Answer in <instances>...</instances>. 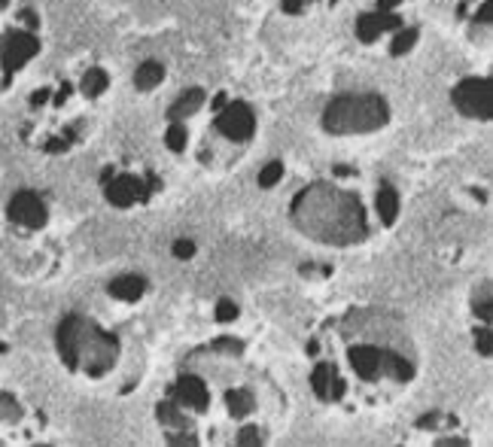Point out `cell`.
Listing matches in <instances>:
<instances>
[{
    "label": "cell",
    "mask_w": 493,
    "mask_h": 447,
    "mask_svg": "<svg viewBox=\"0 0 493 447\" xmlns=\"http://www.w3.org/2000/svg\"><path fill=\"white\" fill-rule=\"evenodd\" d=\"M350 365L363 381H377V377H396V381H411L414 368L411 362L402 359L399 353H390L384 347L359 344L350 350Z\"/></svg>",
    "instance_id": "obj_4"
},
{
    "label": "cell",
    "mask_w": 493,
    "mask_h": 447,
    "mask_svg": "<svg viewBox=\"0 0 493 447\" xmlns=\"http://www.w3.org/2000/svg\"><path fill=\"white\" fill-rule=\"evenodd\" d=\"M396 28H402V19H399L396 13L377 10V13H366V15H359V19H357L359 43H375L377 37L384 34V30H396Z\"/></svg>",
    "instance_id": "obj_9"
},
{
    "label": "cell",
    "mask_w": 493,
    "mask_h": 447,
    "mask_svg": "<svg viewBox=\"0 0 493 447\" xmlns=\"http://www.w3.org/2000/svg\"><path fill=\"white\" fill-rule=\"evenodd\" d=\"M6 217L22 228H43L46 219H49V213H46V204L37 192L22 189V192H15V195L10 198V204H6Z\"/></svg>",
    "instance_id": "obj_7"
},
{
    "label": "cell",
    "mask_w": 493,
    "mask_h": 447,
    "mask_svg": "<svg viewBox=\"0 0 493 447\" xmlns=\"http://www.w3.org/2000/svg\"><path fill=\"white\" fill-rule=\"evenodd\" d=\"M490 15H493V4H490V0H484L481 10L475 13V21H481V25H490Z\"/></svg>",
    "instance_id": "obj_28"
},
{
    "label": "cell",
    "mask_w": 493,
    "mask_h": 447,
    "mask_svg": "<svg viewBox=\"0 0 493 447\" xmlns=\"http://www.w3.org/2000/svg\"><path fill=\"white\" fill-rule=\"evenodd\" d=\"M451 101L466 119L490 122L493 116V82L488 76H469V80L457 82L451 91Z\"/></svg>",
    "instance_id": "obj_5"
},
{
    "label": "cell",
    "mask_w": 493,
    "mask_h": 447,
    "mask_svg": "<svg viewBox=\"0 0 493 447\" xmlns=\"http://www.w3.org/2000/svg\"><path fill=\"white\" fill-rule=\"evenodd\" d=\"M204 107V89H186L180 98L171 104V110H168V119L171 122H183V119H189V116H195L198 110Z\"/></svg>",
    "instance_id": "obj_12"
},
{
    "label": "cell",
    "mask_w": 493,
    "mask_h": 447,
    "mask_svg": "<svg viewBox=\"0 0 493 447\" xmlns=\"http://www.w3.org/2000/svg\"><path fill=\"white\" fill-rule=\"evenodd\" d=\"M283 180V165L281 161H268L259 171V189H274Z\"/></svg>",
    "instance_id": "obj_20"
},
{
    "label": "cell",
    "mask_w": 493,
    "mask_h": 447,
    "mask_svg": "<svg viewBox=\"0 0 493 447\" xmlns=\"http://www.w3.org/2000/svg\"><path fill=\"white\" fill-rule=\"evenodd\" d=\"M402 0H377V10H384V13H390L393 6H399Z\"/></svg>",
    "instance_id": "obj_30"
},
{
    "label": "cell",
    "mask_w": 493,
    "mask_h": 447,
    "mask_svg": "<svg viewBox=\"0 0 493 447\" xmlns=\"http://www.w3.org/2000/svg\"><path fill=\"white\" fill-rule=\"evenodd\" d=\"M281 6H283V13L298 15V13L307 10V0H281Z\"/></svg>",
    "instance_id": "obj_27"
},
{
    "label": "cell",
    "mask_w": 493,
    "mask_h": 447,
    "mask_svg": "<svg viewBox=\"0 0 493 447\" xmlns=\"http://www.w3.org/2000/svg\"><path fill=\"white\" fill-rule=\"evenodd\" d=\"M377 217L384 226H393L399 217V195L390 183H381V189H377Z\"/></svg>",
    "instance_id": "obj_14"
},
{
    "label": "cell",
    "mask_w": 493,
    "mask_h": 447,
    "mask_svg": "<svg viewBox=\"0 0 493 447\" xmlns=\"http://www.w3.org/2000/svg\"><path fill=\"white\" fill-rule=\"evenodd\" d=\"M107 86H110V76H107L104 67H89L86 76H82V95L86 98H98V95H104Z\"/></svg>",
    "instance_id": "obj_16"
},
{
    "label": "cell",
    "mask_w": 493,
    "mask_h": 447,
    "mask_svg": "<svg viewBox=\"0 0 493 447\" xmlns=\"http://www.w3.org/2000/svg\"><path fill=\"white\" fill-rule=\"evenodd\" d=\"M475 314H479L484 322H490V287L488 283H481V305L475 302Z\"/></svg>",
    "instance_id": "obj_23"
},
{
    "label": "cell",
    "mask_w": 493,
    "mask_h": 447,
    "mask_svg": "<svg viewBox=\"0 0 493 447\" xmlns=\"http://www.w3.org/2000/svg\"><path fill=\"white\" fill-rule=\"evenodd\" d=\"M418 37H420V30H418V28H405V30H399L396 40H393V46H390V52H393V56H405V52L411 49L414 43H418Z\"/></svg>",
    "instance_id": "obj_21"
},
{
    "label": "cell",
    "mask_w": 493,
    "mask_h": 447,
    "mask_svg": "<svg viewBox=\"0 0 493 447\" xmlns=\"http://www.w3.org/2000/svg\"><path fill=\"white\" fill-rule=\"evenodd\" d=\"M156 417H159V423H165V426H174V429L186 426V417H183L180 408H177L174 402H159L156 405Z\"/></svg>",
    "instance_id": "obj_17"
},
{
    "label": "cell",
    "mask_w": 493,
    "mask_h": 447,
    "mask_svg": "<svg viewBox=\"0 0 493 447\" xmlns=\"http://www.w3.org/2000/svg\"><path fill=\"white\" fill-rule=\"evenodd\" d=\"M168 444H198V438L195 435H168Z\"/></svg>",
    "instance_id": "obj_29"
},
{
    "label": "cell",
    "mask_w": 493,
    "mask_h": 447,
    "mask_svg": "<svg viewBox=\"0 0 493 447\" xmlns=\"http://www.w3.org/2000/svg\"><path fill=\"white\" fill-rule=\"evenodd\" d=\"M165 80V64L161 61H143L134 73V89L137 91H152L159 82Z\"/></svg>",
    "instance_id": "obj_15"
},
{
    "label": "cell",
    "mask_w": 493,
    "mask_h": 447,
    "mask_svg": "<svg viewBox=\"0 0 493 447\" xmlns=\"http://www.w3.org/2000/svg\"><path fill=\"white\" fill-rule=\"evenodd\" d=\"M104 195L113 207H131L146 195V183L141 180V176L122 174V176H113V183H107Z\"/></svg>",
    "instance_id": "obj_8"
},
{
    "label": "cell",
    "mask_w": 493,
    "mask_h": 447,
    "mask_svg": "<svg viewBox=\"0 0 493 447\" xmlns=\"http://www.w3.org/2000/svg\"><path fill=\"white\" fill-rule=\"evenodd\" d=\"M186 141H189V131L183 122H171V128H168V134H165V146L171 152H183L186 150Z\"/></svg>",
    "instance_id": "obj_18"
},
{
    "label": "cell",
    "mask_w": 493,
    "mask_h": 447,
    "mask_svg": "<svg viewBox=\"0 0 493 447\" xmlns=\"http://www.w3.org/2000/svg\"><path fill=\"white\" fill-rule=\"evenodd\" d=\"M238 317V305L232 302V298H220L217 302V320L220 322H232Z\"/></svg>",
    "instance_id": "obj_22"
},
{
    "label": "cell",
    "mask_w": 493,
    "mask_h": 447,
    "mask_svg": "<svg viewBox=\"0 0 493 447\" xmlns=\"http://www.w3.org/2000/svg\"><path fill=\"white\" fill-rule=\"evenodd\" d=\"M174 256L177 259H192V256H195V244L186 241V237H183V241H177L174 244Z\"/></svg>",
    "instance_id": "obj_26"
},
{
    "label": "cell",
    "mask_w": 493,
    "mask_h": 447,
    "mask_svg": "<svg viewBox=\"0 0 493 447\" xmlns=\"http://www.w3.org/2000/svg\"><path fill=\"white\" fill-rule=\"evenodd\" d=\"M390 122V104L375 91L366 95H338L323 110V128L329 134H368Z\"/></svg>",
    "instance_id": "obj_3"
},
{
    "label": "cell",
    "mask_w": 493,
    "mask_h": 447,
    "mask_svg": "<svg viewBox=\"0 0 493 447\" xmlns=\"http://www.w3.org/2000/svg\"><path fill=\"white\" fill-rule=\"evenodd\" d=\"M296 226L323 244H353L366 237L363 204L353 195L333 192L329 186H311L292 204Z\"/></svg>",
    "instance_id": "obj_1"
},
{
    "label": "cell",
    "mask_w": 493,
    "mask_h": 447,
    "mask_svg": "<svg viewBox=\"0 0 493 447\" xmlns=\"http://www.w3.org/2000/svg\"><path fill=\"white\" fill-rule=\"evenodd\" d=\"M307 4H314V0H307Z\"/></svg>",
    "instance_id": "obj_31"
},
{
    "label": "cell",
    "mask_w": 493,
    "mask_h": 447,
    "mask_svg": "<svg viewBox=\"0 0 493 447\" xmlns=\"http://www.w3.org/2000/svg\"><path fill=\"white\" fill-rule=\"evenodd\" d=\"M58 353L67 368L82 372L89 377H101L113 368L119 357V341L110 332H104L98 322H91L80 314H71L58 322L56 335Z\"/></svg>",
    "instance_id": "obj_2"
},
{
    "label": "cell",
    "mask_w": 493,
    "mask_h": 447,
    "mask_svg": "<svg viewBox=\"0 0 493 447\" xmlns=\"http://www.w3.org/2000/svg\"><path fill=\"white\" fill-rule=\"evenodd\" d=\"M217 131L226 134L229 141H250L253 131H256V116H253L250 104L244 101H232V104H222L217 113Z\"/></svg>",
    "instance_id": "obj_6"
},
{
    "label": "cell",
    "mask_w": 493,
    "mask_h": 447,
    "mask_svg": "<svg viewBox=\"0 0 493 447\" xmlns=\"http://www.w3.org/2000/svg\"><path fill=\"white\" fill-rule=\"evenodd\" d=\"M238 444H262V435L256 426H246L238 433Z\"/></svg>",
    "instance_id": "obj_25"
},
{
    "label": "cell",
    "mask_w": 493,
    "mask_h": 447,
    "mask_svg": "<svg viewBox=\"0 0 493 447\" xmlns=\"http://www.w3.org/2000/svg\"><path fill=\"white\" fill-rule=\"evenodd\" d=\"M229 411H232L235 417H244V414H250L253 411V392L250 390L229 392Z\"/></svg>",
    "instance_id": "obj_19"
},
{
    "label": "cell",
    "mask_w": 493,
    "mask_h": 447,
    "mask_svg": "<svg viewBox=\"0 0 493 447\" xmlns=\"http://www.w3.org/2000/svg\"><path fill=\"white\" fill-rule=\"evenodd\" d=\"M311 387L314 392L323 399V402H338V399L344 396V383H342V377L335 374V368L329 365V362H320L317 368H314V374H311Z\"/></svg>",
    "instance_id": "obj_11"
},
{
    "label": "cell",
    "mask_w": 493,
    "mask_h": 447,
    "mask_svg": "<svg viewBox=\"0 0 493 447\" xmlns=\"http://www.w3.org/2000/svg\"><path fill=\"white\" fill-rule=\"evenodd\" d=\"M107 292H110L113 298H119V302H137L146 292V280L141 274H122L117 280H110Z\"/></svg>",
    "instance_id": "obj_13"
},
{
    "label": "cell",
    "mask_w": 493,
    "mask_h": 447,
    "mask_svg": "<svg viewBox=\"0 0 493 447\" xmlns=\"http://www.w3.org/2000/svg\"><path fill=\"white\" fill-rule=\"evenodd\" d=\"M475 347H479L481 357H490L493 353V338H490V329H479L475 332Z\"/></svg>",
    "instance_id": "obj_24"
},
{
    "label": "cell",
    "mask_w": 493,
    "mask_h": 447,
    "mask_svg": "<svg viewBox=\"0 0 493 447\" xmlns=\"http://www.w3.org/2000/svg\"><path fill=\"white\" fill-rule=\"evenodd\" d=\"M174 396H177V402L192 408V411H204L207 402H211V392H207L204 381L192 374L180 377V381L174 383Z\"/></svg>",
    "instance_id": "obj_10"
}]
</instances>
